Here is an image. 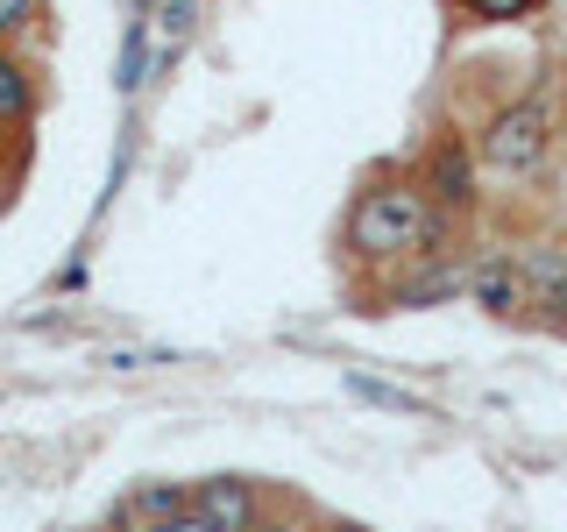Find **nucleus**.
Instances as JSON below:
<instances>
[{
  "label": "nucleus",
  "mask_w": 567,
  "mask_h": 532,
  "mask_svg": "<svg viewBox=\"0 0 567 532\" xmlns=\"http://www.w3.org/2000/svg\"><path fill=\"white\" fill-rule=\"evenodd\" d=\"M150 29H156V58H177L192 43V29H199V0H156Z\"/></svg>",
  "instance_id": "nucleus-10"
},
{
  "label": "nucleus",
  "mask_w": 567,
  "mask_h": 532,
  "mask_svg": "<svg viewBox=\"0 0 567 532\" xmlns=\"http://www.w3.org/2000/svg\"><path fill=\"white\" fill-rule=\"evenodd\" d=\"M256 532H312V504H291V497H277V504L262 511Z\"/></svg>",
  "instance_id": "nucleus-15"
},
{
  "label": "nucleus",
  "mask_w": 567,
  "mask_h": 532,
  "mask_svg": "<svg viewBox=\"0 0 567 532\" xmlns=\"http://www.w3.org/2000/svg\"><path fill=\"white\" fill-rule=\"evenodd\" d=\"M192 511V483L185 475H150V483H135V490H121V532H164L177 525Z\"/></svg>",
  "instance_id": "nucleus-8"
},
{
  "label": "nucleus",
  "mask_w": 567,
  "mask_h": 532,
  "mask_svg": "<svg viewBox=\"0 0 567 532\" xmlns=\"http://www.w3.org/2000/svg\"><path fill=\"white\" fill-rule=\"evenodd\" d=\"M156 14V0H128V22H150Z\"/></svg>",
  "instance_id": "nucleus-18"
},
{
  "label": "nucleus",
  "mask_w": 567,
  "mask_h": 532,
  "mask_svg": "<svg viewBox=\"0 0 567 532\" xmlns=\"http://www.w3.org/2000/svg\"><path fill=\"white\" fill-rule=\"evenodd\" d=\"M312 532H369L362 519H341V511H312Z\"/></svg>",
  "instance_id": "nucleus-16"
},
{
  "label": "nucleus",
  "mask_w": 567,
  "mask_h": 532,
  "mask_svg": "<svg viewBox=\"0 0 567 532\" xmlns=\"http://www.w3.org/2000/svg\"><path fill=\"white\" fill-rule=\"evenodd\" d=\"M348 390H354V398H369V405H383V412H412V419H425V405L412 398V390H398V383H377V377H348Z\"/></svg>",
  "instance_id": "nucleus-14"
},
{
  "label": "nucleus",
  "mask_w": 567,
  "mask_h": 532,
  "mask_svg": "<svg viewBox=\"0 0 567 532\" xmlns=\"http://www.w3.org/2000/svg\"><path fill=\"white\" fill-rule=\"evenodd\" d=\"M50 22V0H0V43H35Z\"/></svg>",
  "instance_id": "nucleus-12"
},
{
  "label": "nucleus",
  "mask_w": 567,
  "mask_h": 532,
  "mask_svg": "<svg viewBox=\"0 0 567 532\" xmlns=\"http://www.w3.org/2000/svg\"><path fill=\"white\" fill-rule=\"evenodd\" d=\"M475 156H483V177H504V185H532L546 177L560 150V114H554V85H532V93H511L504 106H489L468 129Z\"/></svg>",
  "instance_id": "nucleus-2"
},
{
  "label": "nucleus",
  "mask_w": 567,
  "mask_h": 532,
  "mask_svg": "<svg viewBox=\"0 0 567 532\" xmlns=\"http://www.w3.org/2000/svg\"><path fill=\"white\" fill-rule=\"evenodd\" d=\"M8 206H14V171L0 164V213H8Z\"/></svg>",
  "instance_id": "nucleus-17"
},
{
  "label": "nucleus",
  "mask_w": 567,
  "mask_h": 532,
  "mask_svg": "<svg viewBox=\"0 0 567 532\" xmlns=\"http://www.w3.org/2000/svg\"><path fill=\"white\" fill-rule=\"evenodd\" d=\"M468 306L483 319H504V327H525V277H518V248L511 242H468Z\"/></svg>",
  "instance_id": "nucleus-5"
},
{
  "label": "nucleus",
  "mask_w": 567,
  "mask_h": 532,
  "mask_svg": "<svg viewBox=\"0 0 567 532\" xmlns=\"http://www.w3.org/2000/svg\"><path fill=\"white\" fill-rule=\"evenodd\" d=\"M150 58H156V29L150 22H128V43H121V64H114L121 93H142V85H150Z\"/></svg>",
  "instance_id": "nucleus-11"
},
{
  "label": "nucleus",
  "mask_w": 567,
  "mask_h": 532,
  "mask_svg": "<svg viewBox=\"0 0 567 532\" xmlns=\"http://www.w3.org/2000/svg\"><path fill=\"white\" fill-rule=\"evenodd\" d=\"M43 121V58L29 43H0V142Z\"/></svg>",
  "instance_id": "nucleus-7"
},
{
  "label": "nucleus",
  "mask_w": 567,
  "mask_h": 532,
  "mask_svg": "<svg viewBox=\"0 0 567 532\" xmlns=\"http://www.w3.org/2000/svg\"><path fill=\"white\" fill-rule=\"evenodd\" d=\"M461 227H468V221L440 213V206L419 192L412 171L383 164V171H369L362 185H354V200H348V213H341V256H348L362 277H390V270H404V263H425V256H454V248H468V242H461Z\"/></svg>",
  "instance_id": "nucleus-1"
},
{
  "label": "nucleus",
  "mask_w": 567,
  "mask_h": 532,
  "mask_svg": "<svg viewBox=\"0 0 567 532\" xmlns=\"http://www.w3.org/2000/svg\"><path fill=\"white\" fill-rule=\"evenodd\" d=\"M270 504H277V490H262L256 475H241V469H220V475H199V483H192V525L199 532H256Z\"/></svg>",
  "instance_id": "nucleus-6"
},
{
  "label": "nucleus",
  "mask_w": 567,
  "mask_h": 532,
  "mask_svg": "<svg viewBox=\"0 0 567 532\" xmlns=\"http://www.w3.org/2000/svg\"><path fill=\"white\" fill-rule=\"evenodd\" d=\"M546 8L554 0H447V14L468 29H518V22H539Z\"/></svg>",
  "instance_id": "nucleus-9"
},
{
  "label": "nucleus",
  "mask_w": 567,
  "mask_h": 532,
  "mask_svg": "<svg viewBox=\"0 0 567 532\" xmlns=\"http://www.w3.org/2000/svg\"><path fill=\"white\" fill-rule=\"evenodd\" d=\"M461 256H468V248L404 263V270H390V277H369L362 313H433V306H454V298L468 291V263H461Z\"/></svg>",
  "instance_id": "nucleus-4"
},
{
  "label": "nucleus",
  "mask_w": 567,
  "mask_h": 532,
  "mask_svg": "<svg viewBox=\"0 0 567 532\" xmlns=\"http://www.w3.org/2000/svg\"><path fill=\"white\" fill-rule=\"evenodd\" d=\"M404 171H412L419 192L440 213H454V221H475V213H483V156H475L468 129H433V135H425V150Z\"/></svg>",
  "instance_id": "nucleus-3"
},
{
  "label": "nucleus",
  "mask_w": 567,
  "mask_h": 532,
  "mask_svg": "<svg viewBox=\"0 0 567 532\" xmlns=\"http://www.w3.org/2000/svg\"><path fill=\"white\" fill-rule=\"evenodd\" d=\"M525 327H539V334H554V341H567V277L554 284V291H539V298H532Z\"/></svg>",
  "instance_id": "nucleus-13"
}]
</instances>
